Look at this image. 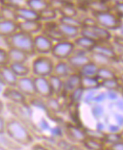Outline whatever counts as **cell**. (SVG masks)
Listing matches in <instances>:
<instances>
[{"mask_svg": "<svg viewBox=\"0 0 123 150\" xmlns=\"http://www.w3.org/2000/svg\"><path fill=\"white\" fill-rule=\"evenodd\" d=\"M5 134L13 142L21 147L31 146L35 142L31 131L22 121L15 117L6 120Z\"/></svg>", "mask_w": 123, "mask_h": 150, "instance_id": "6da1fadb", "label": "cell"}, {"mask_svg": "<svg viewBox=\"0 0 123 150\" xmlns=\"http://www.w3.org/2000/svg\"><path fill=\"white\" fill-rule=\"evenodd\" d=\"M8 48H15L25 52L29 56H34V36L19 30L8 37H6Z\"/></svg>", "mask_w": 123, "mask_h": 150, "instance_id": "7a4b0ae2", "label": "cell"}, {"mask_svg": "<svg viewBox=\"0 0 123 150\" xmlns=\"http://www.w3.org/2000/svg\"><path fill=\"white\" fill-rule=\"evenodd\" d=\"M54 66L53 59L46 55H40L35 57L30 66L34 76L46 77L53 74Z\"/></svg>", "mask_w": 123, "mask_h": 150, "instance_id": "3957f363", "label": "cell"}, {"mask_svg": "<svg viewBox=\"0 0 123 150\" xmlns=\"http://www.w3.org/2000/svg\"><path fill=\"white\" fill-rule=\"evenodd\" d=\"M92 14L98 25L108 30H116L122 27L121 18L112 10Z\"/></svg>", "mask_w": 123, "mask_h": 150, "instance_id": "277c9868", "label": "cell"}, {"mask_svg": "<svg viewBox=\"0 0 123 150\" xmlns=\"http://www.w3.org/2000/svg\"><path fill=\"white\" fill-rule=\"evenodd\" d=\"M2 96L7 100L9 103L27 107L29 105L27 97L15 87L6 86L2 91Z\"/></svg>", "mask_w": 123, "mask_h": 150, "instance_id": "5b68a950", "label": "cell"}, {"mask_svg": "<svg viewBox=\"0 0 123 150\" xmlns=\"http://www.w3.org/2000/svg\"><path fill=\"white\" fill-rule=\"evenodd\" d=\"M75 50L74 43L67 40L57 42L53 46L51 55L57 59H65L72 55Z\"/></svg>", "mask_w": 123, "mask_h": 150, "instance_id": "8992f818", "label": "cell"}, {"mask_svg": "<svg viewBox=\"0 0 123 150\" xmlns=\"http://www.w3.org/2000/svg\"><path fill=\"white\" fill-rule=\"evenodd\" d=\"M53 41L47 36L41 33L34 36V47L36 53L47 55L51 53Z\"/></svg>", "mask_w": 123, "mask_h": 150, "instance_id": "52a82bcc", "label": "cell"}, {"mask_svg": "<svg viewBox=\"0 0 123 150\" xmlns=\"http://www.w3.org/2000/svg\"><path fill=\"white\" fill-rule=\"evenodd\" d=\"M15 87L27 98L37 96L33 76L28 75L18 77Z\"/></svg>", "mask_w": 123, "mask_h": 150, "instance_id": "ba28073f", "label": "cell"}, {"mask_svg": "<svg viewBox=\"0 0 123 150\" xmlns=\"http://www.w3.org/2000/svg\"><path fill=\"white\" fill-rule=\"evenodd\" d=\"M33 78L37 95L45 98L51 97L53 91L47 77L34 76Z\"/></svg>", "mask_w": 123, "mask_h": 150, "instance_id": "9c48e42d", "label": "cell"}, {"mask_svg": "<svg viewBox=\"0 0 123 150\" xmlns=\"http://www.w3.org/2000/svg\"><path fill=\"white\" fill-rule=\"evenodd\" d=\"M66 139L73 143L82 144L88 135L79 127L73 125H68L65 128Z\"/></svg>", "mask_w": 123, "mask_h": 150, "instance_id": "30bf717a", "label": "cell"}, {"mask_svg": "<svg viewBox=\"0 0 123 150\" xmlns=\"http://www.w3.org/2000/svg\"><path fill=\"white\" fill-rule=\"evenodd\" d=\"M43 25L41 21H18V30L33 36L41 32Z\"/></svg>", "mask_w": 123, "mask_h": 150, "instance_id": "8fae6325", "label": "cell"}, {"mask_svg": "<svg viewBox=\"0 0 123 150\" xmlns=\"http://www.w3.org/2000/svg\"><path fill=\"white\" fill-rule=\"evenodd\" d=\"M43 28L41 33L47 36L53 41L57 42L67 40L58 29V23L55 21L43 22Z\"/></svg>", "mask_w": 123, "mask_h": 150, "instance_id": "7c38bea8", "label": "cell"}, {"mask_svg": "<svg viewBox=\"0 0 123 150\" xmlns=\"http://www.w3.org/2000/svg\"><path fill=\"white\" fill-rule=\"evenodd\" d=\"M18 21H40L39 14L27 6L15 8Z\"/></svg>", "mask_w": 123, "mask_h": 150, "instance_id": "4fadbf2b", "label": "cell"}, {"mask_svg": "<svg viewBox=\"0 0 123 150\" xmlns=\"http://www.w3.org/2000/svg\"><path fill=\"white\" fill-rule=\"evenodd\" d=\"M0 76L4 86L11 87L15 86L18 77L9 65L0 66Z\"/></svg>", "mask_w": 123, "mask_h": 150, "instance_id": "5bb4252c", "label": "cell"}, {"mask_svg": "<svg viewBox=\"0 0 123 150\" xmlns=\"http://www.w3.org/2000/svg\"><path fill=\"white\" fill-rule=\"evenodd\" d=\"M94 55L104 57L108 60H115L117 59L116 53L111 47L98 44V42L91 51Z\"/></svg>", "mask_w": 123, "mask_h": 150, "instance_id": "9a60e30c", "label": "cell"}, {"mask_svg": "<svg viewBox=\"0 0 123 150\" xmlns=\"http://www.w3.org/2000/svg\"><path fill=\"white\" fill-rule=\"evenodd\" d=\"M18 30L17 21L0 20V37H8Z\"/></svg>", "mask_w": 123, "mask_h": 150, "instance_id": "2e32d148", "label": "cell"}, {"mask_svg": "<svg viewBox=\"0 0 123 150\" xmlns=\"http://www.w3.org/2000/svg\"><path fill=\"white\" fill-rule=\"evenodd\" d=\"M108 0H90L87 1V7L92 14L111 11V6Z\"/></svg>", "mask_w": 123, "mask_h": 150, "instance_id": "e0dca14e", "label": "cell"}, {"mask_svg": "<svg viewBox=\"0 0 123 150\" xmlns=\"http://www.w3.org/2000/svg\"><path fill=\"white\" fill-rule=\"evenodd\" d=\"M9 64L11 63H27L30 56L25 52L15 48L8 49Z\"/></svg>", "mask_w": 123, "mask_h": 150, "instance_id": "ac0fdd59", "label": "cell"}, {"mask_svg": "<svg viewBox=\"0 0 123 150\" xmlns=\"http://www.w3.org/2000/svg\"><path fill=\"white\" fill-rule=\"evenodd\" d=\"M105 144L103 139L89 136L82 143L83 146L86 150H104Z\"/></svg>", "mask_w": 123, "mask_h": 150, "instance_id": "d6986e66", "label": "cell"}, {"mask_svg": "<svg viewBox=\"0 0 123 150\" xmlns=\"http://www.w3.org/2000/svg\"><path fill=\"white\" fill-rule=\"evenodd\" d=\"M68 63L71 67L80 68L91 62L90 57L83 54H77L71 56L68 58Z\"/></svg>", "mask_w": 123, "mask_h": 150, "instance_id": "ffe728a7", "label": "cell"}, {"mask_svg": "<svg viewBox=\"0 0 123 150\" xmlns=\"http://www.w3.org/2000/svg\"><path fill=\"white\" fill-rule=\"evenodd\" d=\"M65 83L64 87L68 91H73L75 89L80 87L81 75L79 74H73L68 75Z\"/></svg>", "mask_w": 123, "mask_h": 150, "instance_id": "44dd1931", "label": "cell"}, {"mask_svg": "<svg viewBox=\"0 0 123 150\" xmlns=\"http://www.w3.org/2000/svg\"><path fill=\"white\" fill-rule=\"evenodd\" d=\"M58 29L65 39L74 38L80 34V29L58 23Z\"/></svg>", "mask_w": 123, "mask_h": 150, "instance_id": "7402d4cb", "label": "cell"}, {"mask_svg": "<svg viewBox=\"0 0 123 150\" xmlns=\"http://www.w3.org/2000/svg\"><path fill=\"white\" fill-rule=\"evenodd\" d=\"M93 32L94 34L97 39L98 42H106L111 39L112 35L107 29L96 25L95 26L89 28Z\"/></svg>", "mask_w": 123, "mask_h": 150, "instance_id": "603a6c76", "label": "cell"}, {"mask_svg": "<svg viewBox=\"0 0 123 150\" xmlns=\"http://www.w3.org/2000/svg\"><path fill=\"white\" fill-rule=\"evenodd\" d=\"M9 65L18 77L28 76L31 72V67L27 63H11Z\"/></svg>", "mask_w": 123, "mask_h": 150, "instance_id": "cb8c5ba5", "label": "cell"}, {"mask_svg": "<svg viewBox=\"0 0 123 150\" xmlns=\"http://www.w3.org/2000/svg\"><path fill=\"white\" fill-rule=\"evenodd\" d=\"M70 67L68 63L64 62H59L54 65L53 74L61 78L67 77L70 75Z\"/></svg>", "mask_w": 123, "mask_h": 150, "instance_id": "d4e9b609", "label": "cell"}, {"mask_svg": "<svg viewBox=\"0 0 123 150\" xmlns=\"http://www.w3.org/2000/svg\"><path fill=\"white\" fill-rule=\"evenodd\" d=\"M100 86V83L96 77L81 76L80 87L83 90L94 89Z\"/></svg>", "mask_w": 123, "mask_h": 150, "instance_id": "484cf974", "label": "cell"}, {"mask_svg": "<svg viewBox=\"0 0 123 150\" xmlns=\"http://www.w3.org/2000/svg\"><path fill=\"white\" fill-rule=\"evenodd\" d=\"M98 42L88 37L81 36L76 38L74 44L81 48L90 51L97 44Z\"/></svg>", "mask_w": 123, "mask_h": 150, "instance_id": "4316f807", "label": "cell"}, {"mask_svg": "<svg viewBox=\"0 0 123 150\" xmlns=\"http://www.w3.org/2000/svg\"><path fill=\"white\" fill-rule=\"evenodd\" d=\"M26 6L39 13L49 7L48 0H27Z\"/></svg>", "mask_w": 123, "mask_h": 150, "instance_id": "83f0119b", "label": "cell"}, {"mask_svg": "<svg viewBox=\"0 0 123 150\" xmlns=\"http://www.w3.org/2000/svg\"><path fill=\"white\" fill-rule=\"evenodd\" d=\"M58 12L61 16L77 17L78 15V10L75 5L66 1Z\"/></svg>", "mask_w": 123, "mask_h": 150, "instance_id": "f1b7e54d", "label": "cell"}, {"mask_svg": "<svg viewBox=\"0 0 123 150\" xmlns=\"http://www.w3.org/2000/svg\"><path fill=\"white\" fill-rule=\"evenodd\" d=\"M48 79L50 83L53 95L59 94L62 91L63 87L64 86V83H63L61 78L51 74L48 76Z\"/></svg>", "mask_w": 123, "mask_h": 150, "instance_id": "f546056e", "label": "cell"}, {"mask_svg": "<svg viewBox=\"0 0 123 150\" xmlns=\"http://www.w3.org/2000/svg\"><path fill=\"white\" fill-rule=\"evenodd\" d=\"M98 69L97 65L91 62L81 67L79 74L81 76L96 77Z\"/></svg>", "mask_w": 123, "mask_h": 150, "instance_id": "4dcf8cb0", "label": "cell"}, {"mask_svg": "<svg viewBox=\"0 0 123 150\" xmlns=\"http://www.w3.org/2000/svg\"><path fill=\"white\" fill-rule=\"evenodd\" d=\"M57 13L55 10L48 7L39 13V20L42 22L55 21L57 17Z\"/></svg>", "mask_w": 123, "mask_h": 150, "instance_id": "1f68e13d", "label": "cell"}, {"mask_svg": "<svg viewBox=\"0 0 123 150\" xmlns=\"http://www.w3.org/2000/svg\"><path fill=\"white\" fill-rule=\"evenodd\" d=\"M0 12L2 19L17 21L15 8L0 4Z\"/></svg>", "mask_w": 123, "mask_h": 150, "instance_id": "d6a6232c", "label": "cell"}, {"mask_svg": "<svg viewBox=\"0 0 123 150\" xmlns=\"http://www.w3.org/2000/svg\"><path fill=\"white\" fill-rule=\"evenodd\" d=\"M96 78L102 81L109 79H116V76L114 71L104 67L99 68L96 74Z\"/></svg>", "mask_w": 123, "mask_h": 150, "instance_id": "836d02e7", "label": "cell"}, {"mask_svg": "<svg viewBox=\"0 0 123 150\" xmlns=\"http://www.w3.org/2000/svg\"><path fill=\"white\" fill-rule=\"evenodd\" d=\"M59 23L68 26L81 29L82 27V21L77 18V17H65L61 16L59 19Z\"/></svg>", "mask_w": 123, "mask_h": 150, "instance_id": "e575fe53", "label": "cell"}, {"mask_svg": "<svg viewBox=\"0 0 123 150\" xmlns=\"http://www.w3.org/2000/svg\"><path fill=\"white\" fill-rule=\"evenodd\" d=\"M102 139L105 143L112 144L123 141V137L122 134L118 132H110L105 134Z\"/></svg>", "mask_w": 123, "mask_h": 150, "instance_id": "d590c367", "label": "cell"}, {"mask_svg": "<svg viewBox=\"0 0 123 150\" xmlns=\"http://www.w3.org/2000/svg\"><path fill=\"white\" fill-rule=\"evenodd\" d=\"M100 86L108 90L114 91L119 88L120 85L117 79H112L102 81L100 83Z\"/></svg>", "mask_w": 123, "mask_h": 150, "instance_id": "8d00e7d4", "label": "cell"}, {"mask_svg": "<svg viewBox=\"0 0 123 150\" xmlns=\"http://www.w3.org/2000/svg\"><path fill=\"white\" fill-rule=\"evenodd\" d=\"M27 1V0H0V4L16 8L26 6Z\"/></svg>", "mask_w": 123, "mask_h": 150, "instance_id": "74e56055", "label": "cell"}, {"mask_svg": "<svg viewBox=\"0 0 123 150\" xmlns=\"http://www.w3.org/2000/svg\"><path fill=\"white\" fill-rule=\"evenodd\" d=\"M83 91L84 90L81 87H80L71 92V100L72 103H79L82 98Z\"/></svg>", "mask_w": 123, "mask_h": 150, "instance_id": "f35d334b", "label": "cell"}, {"mask_svg": "<svg viewBox=\"0 0 123 150\" xmlns=\"http://www.w3.org/2000/svg\"><path fill=\"white\" fill-rule=\"evenodd\" d=\"M47 105L51 111L59 112L61 109V106L59 101L56 99L51 98V97L47 98Z\"/></svg>", "mask_w": 123, "mask_h": 150, "instance_id": "ab89813d", "label": "cell"}, {"mask_svg": "<svg viewBox=\"0 0 123 150\" xmlns=\"http://www.w3.org/2000/svg\"><path fill=\"white\" fill-rule=\"evenodd\" d=\"M9 65L8 50L0 47V66Z\"/></svg>", "mask_w": 123, "mask_h": 150, "instance_id": "60d3db41", "label": "cell"}, {"mask_svg": "<svg viewBox=\"0 0 123 150\" xmlns=\"http://www.w3.org/2000/svg\"><path fill=\"white\" fill-rule=\"evenodd\" d=\"M104 150H123V141L109 144L105 146Z\"/></svg>", "mask_w": 123, "mask_h": 150, "instance_id": "b9f144b4", "label": "cell"}, {"mask_svg": "<svg viewBox=\"0 0 123 150\" xmlns=\"http://www.w3.org/2000/svg\"><path fill=\"white\" fill-rule=\"evenodd\" d=\"M115 13L120 18H123V2L115 3L112 6Z\"/></svg>", "mask_w": 123, "mask_h": 150, "instance_id": "7bdbcfd3", "label": "cell"}, {"mask_svg": "<svg viewBox=\"0 0 123 150\" xmlns=\"http://www.w3.org/2000/svg\"><path fill=\"white\" fill-rule=\"evenodd\" d=\"M103 112H104L103 108L101 106V105H96L92 108V114L95 117L97 118H99L103 115Z\"/></svg>", "mask_w": 123, "mask_h": 150, "instance_id": "ee69618b", "label": "cell"}, {"mask_svg": "<svg viewBox=\"0 0 123 150\" xmlns=\"http://www.w3.org/2000/svg\"><path fill=\"white\" fill-rule=\"evenodd\" d=\"M31 150H51L46 145L41 143H35L34 142L31 146Z\"/></svg>", "mask_w": 123, "mask_h": 150, "instance_id": "f6af8a7d", "label": "cell"}, {"mask_svg": "<svg viewBox=\"0 0 123 150\" xmlns=\"http://www.w3.org/2000/svg\"><path fill=\"white\" fill-rule=\"evenodd\" d=\"M6 119L0 115V136L6 133Z\"/></svg>", "mask_w": 123, "mask_h": 150, "instance_id": "bcb514c9", "label": "cell"}, {"mask_svg": "<svg viewBox=\"0 0 123 150\" xmlns=\"http://www.w3.org/2000/svg\"><path fill=\"white\" fill-rule=\"evenodd\" d=\"M106 98V94L105 93H101L98 95L96 96H95L93 98V101L96 103H101L104 101Z\"/></svg>", "mask_w": 123, "mask_h": 150, "instance_id": "7dc6e473", "label": "cell"}, {"mask_svg": "<svg viewBox=\"0 0 123 150\" xmlns=\"http://www.w3.org/2000/svg\"><path fill=\"white\" fill-rule=\"evenodd\" d=\"M95 92L91 91L88 93L85 98V101L87 103H90L92 101H93V98H94Z\"/></svg>", "mask_w": 123, "mask_h": 150, "instance_id": "c3c4849f", "label": "cell"}, {"mask_svg": "<svg viewBox=\"0 0 123 150\" xmlns=\"http://www.w3.org/2000/svg\"><path fill=\"white\" fill-rule=\"evenodd\" d=\"M107 96L110 100H116L118 98L117 94L112 90H109V91H108L107 94Z\"/></svg>", "mask_w": 123, "mask_h": 150, "instance_id": "681fc988", "label": "cell"}, {"mask_svg": "<svg viewBox=\"0 0 123 150\" xmlns=\"http://www.w3.org/2000/svg\"><path fill=\"white\" fill-rule=\"evenodd\" d=\"M114 41L116 45L119 47H123V37L121 36H115L114 38Z\"/></svg>", "mask_w": 123, "mask_h": 150, "instance_id": "f907efd6", "label": "cell"}, {"mask_svg": "<svg viewBox=\"0 0 123 150\" xmlns=\"http://www.w3.org/2000/svg\"><path fill=\"white\" fill-rule=\"evenodd\" d=\"M116 121L120 126L123 125V115H116L115 116Z\"/></svg>", "mask_w": 123, "mask_h": 150, "instance_id": "816d5d0a", "label": "cell"}, {"mask_svg": "<svg viewBox=\"0 0 123 150\" xmlns=\"http://www.w3.org/2000/svg\"><path fill=\"white\" fill-rule=\"evenodd\" d=\"M109 129L110 130V132H118V131L119 130L118 127L115 125L110 126Z\"/></svg>", "mask_w": 123, "mask_h": 150, "instance_id": "f5cc1de1", "label": "cell"}, {"mask_svg": "<svg viewBox=\"0 0 123 150\" xmlns=\"http://www.w3.org/2000/svg\"><path fill=\"white\" fill-rule=\"evenodd\" d=\"M4 108L5 106L4 103L2 100L0 99V115H3V112H4Z\"/></svg>", "mask_w": 123, "mask_h": 150, "instance_id": "db71d44e", "label": "cell"}, {"mask_svg": "<svg viewBox=\"0 0 123 150\" xmlns=\"http://www.w3.org/2000/svg\"><path fill=\"white\" fill-rule=\"evenodd\" d=\"M0 150H15L12 148L8 147L7 146L0 144Z\"/></svg>", "mask_w": 123, "mask_h": 150, "instance_id": "11a10c76", "label": "cell"}, {"mask_svg": "<svg viewBox=\"0 0 123 150\" xmlns=\"http://www.w3.org/2000/svg\"><path fill=\"white\" fill-rule=\"evenodd\" d=\"M118 107H119L121 110H122L123 111V101H120L118 102L117 103Z\"/></svg>", "mask_w": 123, "mask_h": 150, "instance_id": "9f6ffc18", "label": "cell"}, {"mask_svg": "<svg viewBox=\"0 0 123 150\" xmlns=\"http://www.w3.org/2000/svg\"><path fill=\"white\" fill-rule=\"evenodd\" d=\"M119 57L121 61H122V62H123V54H121V55L119 56Z\"/></svg>", "mask_w": 123, "mask_h": 150, "instance_id": "6f0895ef", "label": "cell"}, {"mask_svg": "<svg viewBox=\"0 0 123 150\" xmlns=\"http://www.w3.org/2000/svg\"><path fill=\"white\" fill-rule=\"evenodd\" d=\"M121 80L123 82V74H122L121 75Z\"/></svg>", "mask_w": 123, "mask_h": 150, "instance_id": "680465c9", "label": "cell"}, {"mask_svg": "<svg viewBox=\"0 0 123 150\" xmlns=\"http://www.w3.org/2000/svg\"><path fill=\"white\" fill-rule=\"evenodd\" d=\"M0 85H2V82H1V76H0Z\"/></svg>", "mask_w": 123, "mask_h": 150, "instance_id": "91938a15", "label": "cell"}, {"mask_svg": "<svg viewBox=\"0 0 123 150\" xmlns=\"http://www.w3.org/2000/svg\"><path fill=\"white\" fill-rule=\"evenodd\" d=\"M2 19V18H1V12H0V20Z\"/></svg>", "mask_w": 123, "mask_h": 150, "instance_id": "94428289", "label": "cell"}, {"mask_svg": "<svg viewBox=\"0 0 123 150\" xmlns=\"http://www.w3.org/2000/svg\"><path fill=\"white\" fill-rule=\"evenodd\" d=\"M30 150H31V149H30Z\"/></svg>", "mask_w": 123, "mask_h": 150, "instance_id": "6125c7cd", "label": "cell"}]
</instances>
